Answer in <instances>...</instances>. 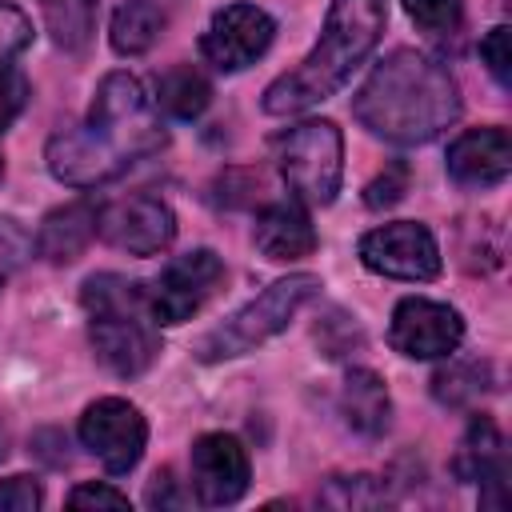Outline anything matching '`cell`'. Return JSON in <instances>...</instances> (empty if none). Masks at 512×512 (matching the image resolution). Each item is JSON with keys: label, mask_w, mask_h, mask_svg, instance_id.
<instances>
[{"label": "cell", "mask_w": 512, "mask_h": 512, "mask_svg": "<svg viewBox=\"0 0 512 512\" xmlns=\"http://www.w3.org/2000/svg\"><path fill=\"white\" fill-rule=\"evenodd\" d=\"M44 28L56 48L84 52L96 32V0H40Z\"/></svg>", "instance_id": "obj_21"}, {"label": "cell", "mask_w": 512, "mask_h": 512, "mask_svg": "<svg viewBox=\"0 0 512 512\" xmlns=\"http://www.w3.org/2000/svg\"><path fill=\"white\" fill-rule=\"evenodd\" d=\"M24 104H28V80L0 60V132L24 112Z\"/></svg>", "instance_id": "obj_28"}, {"label": "cell", "mask_w": 512, "mask_h": 512, "mask_svg": "<svg viewBox=\"0 0 512 512\" xmlns=\"http://www.w3.org/2000/svg\"><path fill=\"white\" fill-rule=\"evenodd\" d=\"M168 16L156 0H124L116 12H112V28H108V40L120 56H144L160 32H164Z\"/></svg>", "instance_id": "obj_19"}, {"label": "cell", "mask_w": 512, "mask_h": 512, "mask_svg": "<svg viewBox=\"0 0 512 512\" xmlns=\"http://www.w3.org/2000/svg\"><path fill=\"white\" fill-rule=\"evenodd\" d=\"M212 104V84L192 64H176L156 80V108L176 120H196Z\"/></svg>", "instance_id": "obj_20"}, {"label": "cell", "mask_w": 512, "mask_h": 512, "mask_svg": "<svg viewBox=\"0 0 512 512\" xmlns=\"http://www.w3.org/2000/svg\"><path fill=\"white\" fill-rule=\"evenodd\" d=\"M448 176L460 188H496L512 172V136L508 128H468L448 144Z\"/></svg>", "instance_id": "obj_15"}, {"label": "cell", "mask_w": 512, "mask_h": 512, "mask_svg": "<svg viewBox=\"0 0 512 512\" xmlns=\"http://www.w3.org/2000/svg\"><path fill=\"white\" fill-rule=\"evenodd\" d=\"M380 500H384L380 484L372 476H364V472H356V476H332L324 484V492H320V504H332V508H376Z\"/></svg>", "instance_id": "obj_24"}, {"label": "cell", "mask_w": 512, "mask_h": 512, "mask_svg": "<svg viewBox=\"0 0 512 512\" xmlns=\"http://www.w3.org/2000/svg\"><path fill=\"white\" fill-rule=\"evenodd\" d=\"M72 508H128V496L112 484H76L68 492Z\"/></svg>", "instance_id": "obj_30"}, {"label": "cell", "mask_w": 512, "mask_h": 512, "mask_svg": "<svg viewBox=\"0 0 512 512\" xmlns=\"http://www.w3.org/2000/svg\"><path fill=\"white\" fill-rule=\"evenodd\" d=\"M404 192H408V164H404V160H392L376 180H368L364 204H368V208H388V204H396Z\"/></svg>", "instance_id": "obj_26"}, {"label": "cell", "mask_w": 512, "mask_h": 512, "mask_svg": "<svg viewBox=\"0 0 512 512\" xmlns=\"http://www.w3.org/2000/svg\"><path fill=\"white\" fill-rule=\"evenodd\" d=\"M96 236L128 256H156L176 240V212L148 192L96 208Z\"/></svg>", "instance_id": "obj_10"}, {"label": "cell", "mask_w": 512, "mask_h": 512, "mask_svg": "<svg viewBox=\"0 0 512 512\" xmlns=\"http://www.w3.org/2000/svg\"><path fill=\"white\" fill-rule=\"evenodd\" d=\"M248 480H252L248 448L236 436L204 432L192 444V488H196L200 504H208V508L236 504L248 492Z\"/></svg>", "instance_id": "obj_13"}, {"label": "cell", "mask_w": 512, "mask_h": 512, "mask_svg": "<svg viewBox=\"0 0 512 512\" xmlns=\"http://www.w3.org/2000/svg\"><path fill=\"white\" fill-rule=\"evenodd\" d=\"M388 24V4L384 0H332L320 40L312 52L284 76H276L264 88V112L268 116H292L304 112L328 96H336L348 76L372 56Z\"/></svg>", "instance_id": "obj_3"}, {"label": "cell", "mask_w": 512, "mask_h": 512, "mask_svg": "<svg viewBox=\"0 0 512 512\" xmlns=\"http://www.w3.org/2000/svg\"><path fill=\"white\" fill-rule=\"evenodd\" d=\"M28 44H32V20L16 4H4L0 0V60L24 52Z\"/></svg>", "instance_id": "obj_27"}, {"label": "cell", "mask_w": 512, "mask_h": 512, "mask_svg": "<svg viewBox=\"0 0 512 512\" xmlns=\"http://www.w3.org/2000/svg\"><path fill=\"white\" fill-rule=\"evenodd\" d=\"M320 276L312 272H292L284 280H272L260 296H252L244 308H236L224 324H216L212 332L200 336L196 344V360L204 364H220V360H232V356H244L252 348H260L264 340H272L276 332H284L296 312L320 296Z\"/></svg>", "instance_id": "obj_5"}, {"label": "cell", "mask_w": 512, "mask_h": 512, "mask_svg": "<svg viewBox=\"0 0 512 512\" xmlns=\"http://www.w3.org/2000/svg\"><path fill=\"white\" fill-rule=\"evenodd\" d=\"M8 456V428H4V420H0V460Z\"/></svg>", "instance_id": "obj_33"}, {"label": "cell", "mask_w": 512, "mask_h": 512, "mask_svg": "<svg viewBox=\"0 0 512 512\" xmlns=\"http://www.w3.org/2000/svg\"><path fill=\"white\" fill-rule=\"evenodd\" d=\"M272 36H276V20L264 8H256V4H228V8H220L208 20V28L200 36V52H204V60L212 68L240 72V68L256 64L268 52Z\"/></svg>", "instance_id": "obj_12"}, {"label": "cell", "mask_w": 512, "mask_h": 512, "mask_svg": "<svg viewBox=\"0 0 512 512\" xmlns=\"http://www.w3.org/2000/svg\"><path fill=\"white\" fill-rule=\"evenodd\" d=\"M80 444L112 472L124 476L140 464L144 444H148V420L140 416L136 404L120 400V396H100L84 408L80 416Z\"/></svg>", "instance_id": "obj_8"}, {"label": "cell", "mask_w": 512, "mask_h": 512, "mask_svg": "<svg viewBox=\"0 0 512 512\" xmlns=\"http://www.w3.org/2000/svg\"><path fill=\"white\" fill-rule=\"evenodd\" d=\"M340 416L364 440H376L388 432L392 400H388L384 380L372 368H348V376L340 384Z\"/></svg>", "instance_id": "obj_18"}, {"label": "cell", "mask_w": 512, "mask_h": 512, "mask_svg": "<svg viewBox=\"0 0 512 512\" xmlns=\"http://www.w3.org/2000/svg\"><path fill=\"white\" fill-rule=\"evenodd\" d=\"M80 304L88 312L92 352L112 376L132 380L152 368L160 336L148 316V288L140 280H124L116 272L88 276L80 288Z\"/></svg>", "instance_id": "obj_4"}, {"label": "cell", "mask_w": 512, "mask_h": 512, "mask_svg": "<svg viewBox=\"0 0 512 512\" xmlns=\"http://www.w3.org/2000/svg\"><path fill=\"white\" fill-rule=\"evenodd\" d=\"M188 496L180 492V480H172V472H156V480L148 484V508H184Z\"/></svg>", "instance_id": "obj_32"}, {"label": "cell", "mask_w": 512, "mask_h": 512, "mask_svg": "<svg viewBox=\"0 0 512 512\" xmlns=\"http://www.w3.org/2000/svg\"><path fill=\"white\" fill-rule=\"evenodd\" d=\"M168 144L160 112L144 84L128 72H108L96 84L84 124H68L48 136V172L68 188H96L128 172L140 156Z\"/></svg>", "instance_id": "obj_1"}, {"label": "cell", "mask_w": 512, "mask_h": 512, "mask_svg": "<svg viewBox=\"0 0 512 512\" xmlns=\"http://www.w3.org/2000/svg\"><path fill=\"white\" fill-rule=\"evenodd\" d=\"M404 12L428 36H452L464 24V0H404Z\"/></svg>", "instance_id": "obj_23"}, {"label": "cell", "mask_w": 512, "mask_h": 512, "mask_svg": "<svg viewBox=\"0 0 512 512\" xmlns=\"http://www.w3.org/2000/svg\"><path fill=\"white\" fill-rule=\"evenodd\" d=\"M452 472L464 484H480V504L508 508V452L504 436L488 416H472L452 456Z\"/></svg>", "instance_id": "obj_14"}, {"label": "cell", "mask_w": 512, "mask_h": 512, "mask_svg": "<svg viewBox=\"0 0 512 512\" xmlns=\"http://www.w3.org/2000/svg\"><path fill=\"white\" fill-rule=\"evenodd\" d=\"M40 500H44V492L32 476H8L0 484V512H36Z\"/></svg>", "instance_id": "obj_29"}, {"label": "cell", "mask_w": 512, "mask_h": 512, "mask_svg": "<svg viewBox=\"0 0 512 512\" xmlns=\"http://www.w3.org/2000/svg\"><path fill=\"white\" fill-rule=\"evenodd\" d=\"M224 284V260L212 248H192L164 264V272L144 284L148 288V316L156 328H176L192 320Z\"/></svg>", "instance_id": "obj_7"}, {"label": "cell", "mask_w": 512, "mask_h": 512, "mask_svg": "<svg viewBox=\"0 0 512 512\" xmlns=\"http://www.w3.org/2000/svg\"><path fill=\"white\" fill-rule=\"evenodd\" d=\"M360 264L388 280H436L440 276V244L416 220L380 224L360 236Z\"/></svg>", "instance_id": "obj_9"}, {"label": "cell", "mask_w": 512, "mask_h": 512, "mask_svg": "<svg viewBox=\"0 0 512 512\" xmlns=\"http://www.w3.org/2000/svg\"><path fill=\"white\" fill-rule=\"evenodd\" d=\"M92 236H96V204L72 200V204L52 208L40 220V228H36V252L48 264H72L88 248Z\"/></svg>", "instance_id": "obj_17"}, {"label": "cell", "mask_w": 512, "mask_h": 512, "mask_svg": "<svg viewBox=\"0 0 512 512\" xmlns=\"http://www.w3.org/2000/svg\"><path fill=\"white\" fill-rule=\"evenodd\" d=\"M492 384V368L480 360H452L444 368H436L432 376V396L448 408H468L476 404Z\"/></svg>", "instance_id": "obj_22"}, {"label": "cell", "mask_w": 512, "mask_h": 512, "mask_svg": "<svg viewBox=\"0 0 512 512\" xmlns=\"http://www.w3.org/2000/svg\"><path fill=\"white\" fill-rule=\"evenodd\" d=\"M352 116L388 144H428L456 124L460 84L436 56L396 48L352 96Z\"/></svg>", "instance_id": "obj_2"}, {"label": "cell", "mask_w": 512, "mask_h": 512, "mask_svg": "<svg viewBox=\"0 0 512 512\" xmlns=\"http://www.w3.org/2000/svg\"><path fill=\"white\" fill-rule=\"evenodd\" d=\"M276 164L292 200L324 208L344 180V136L332 120H300L276 136Z\"/></svg>", "instance_id": "obj_6"}, {"label": "cell", "mask_w": 512, "mask_h": 512, "mask_svg": "<svg viewBox=\"0 0 512 512\" xmlns=\"http://www.w3.org/2000/svg\"><path fill=\"white\" fill-rule=\"evenodd\" d=\"M252 244L268 260H300L316 252V228L300 200H276L264 204L252 228Z\"/></svg>", "instance_id": "obj_16"}, {"label": "cell", "mask_w": 512, "mask_h": 512, "mask_svg": "<svg viewBox=\"0 0 512 512\" xmlns=\"http://www.w3.org/2000/svg\"><path fill=\"white\" fill-rule=\"evenodd\" d=\"M464 340V320L452 304L428 296H404L392 308L388 344L408 360H440L452 356Z\"/></svg>", "instance_id": "obj_11"}, {"label": "cell", "mask_w": 512, "mask_h": 512, "mask_svg": "<svg viewBox=\"0 0 512 512\" xmlns=\"http://www.w3.org/2000/svg\"><path fill=\"white\" fill-rule=\"evenodd\" d=\"M24 252H28L24 232H20V228H12V224L4 220V224H0V288H4V284H8V276L20 268Z\"/></svg>", "instance_id": "obj_31"}, {"label": "cell", "mask_w": 512, "mask_h": 512, "mask_svg": "<svg viewBox=\"0 0 512 512\" xmlns=\"http://www.w3.org/2000/svg\"><path fill=\"white\" fill-rule=\"evenodd\" d=\"M480 60L484 68L496 76L500 88H512V32L504 24H496L484 40H480Z\"/></svg>", "instance_id": "obj_25"}, {"label": "cell", "mask_w": 512, "mask_h": 512, "mask_svg": "<svg viewBox=\"0 0 512 512\" xmlns=\"http://www.w3.org/2000/svg\"><path fill=\"white\" fill-rule=\"evenodd\" d=\"M0 180H4V160H0Z\"/></svg>", "instance_id": "obj_34"}]
</instances>
